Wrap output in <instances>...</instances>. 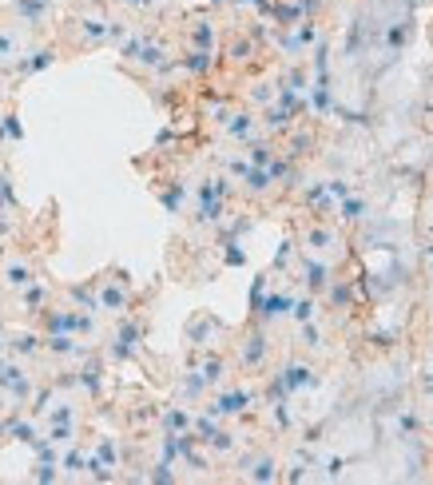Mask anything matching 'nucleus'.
Returning <instances> with one entry per match:
<instances>
[{
    "label": "nucleus",
    "mask_w": 433,
    "mask_h": 485,
    "mask_svg": "<svg viewBox=\"0 0 433 485\" xmlns=\"http://www.w3.org/2000/svg\"><path fill=\"white\" fill-rule=\"evenodd\" d=\"M0 394H9L16 406L32 398V378H28V370H24L16 358H12V362H9V358H0Z\"/></svg>",
    "instance_id": "obj_1"
},
{
    "label": "nucleus",
    "mask_w": 433,
    "mask_h": 485,
    "mask_svg": "<svg viewBox=\"0 0 433 485\" xmlns=\"http://www.w3.org/2000/svg\"><path fill=\"white\" fill-rule=\"evenodd\" d=\"M44 350L56 354V358H80L84 346L76 334H44Z\"/></svg>",
    "instance_id": "obj_8"
},
{
    "label": "nucleus",
    "mask_w": 433,
    "mask_h": 485,
    "mask_svg": "<svg viewBox=\"0 0 433 485\" xmlns=\"http://www.w3.org/2000/svg\"><path fill=\"white\" fill-rule=\"evenodd\" d=\"M330 303L338 306V311H346V306L354 303V291H350V283H334V286H330Z\"/></svg>",
    "instance_id": "obj_35"
},
{
    "label": "nucleus",
    "mask_w": 433,
    "mask_h": 485,
    "mask_svg": "<svg viewBox=\"0 0 433 485\" xmlns=\"http://www.w3.org/2000/svg\"><path fill=\"white\" fill-rule=\"evenodd\" d=\"M16 60V36L0 28V64H12Z\"/></svg>",
    "instance_id": "obj_36"
},
{
    "label": "nucleus",
    "mask_w": 433,
    "mask_h": 485,
    "mask_svg": "<svg viewBox=\"0 0 433 485\" xmlns=\"http://www.w3.org/2000/svg\"><path fill=\"white\" fill-rule=\"evenodd\" d=\"M52 60H56V48H36V52H28V56H16V72L21 76H32V72H44V68H52Z\"/></svg>",
    "instance_id": "obj_12"
},
{
    "label": "nucleus",
    "mask_w": 433,
    "mask_h": 485,
    "mask_svg": "<svg viewBox=\"0 0 433 485\" xmlns=\"http://www.w3.org/2000/svg\"><path fill=\"white\" fill-rule=\"evenodd\" d=\"M274 477H279L274 457H259V462H251V469H247V481H274Z\"/></svg>",
    "instance_id": "obj_23"
},
{
    "label": "nucleus",
    "mask_w": 433,
    "mask_h": 485,
    "mask_svg": "<svg viewBox=\"0 0 433 485\" xmlns=\"http://www.w3.org/2000/svg\"><path fill=\"white\" fill-rule=\"evenodd\" d=\"M247 167H251L247 160H227V172H231L235 179H242V175H247Z\"/></svg>",
    "instance_id": "obj_50"
},
{
    "label": "nucleus",
    "mask_w": 433,
    "mask_h": 485,
    "mask_svg": "<svg viewBox=\"0 0 433 485\" xmlns=\"http://www.w3.org/2000/svg\"><path fill=\"white\" fill-rule=\"evenodd\" d=\"M60 465H64V469H68V474H80L84 465H88V457H84L80 450H68V454L60 457Z\"/></svg>",
    "instance_id": "obj_42"
},
{
    "label": "nucleus",
    "mask_w": 433,
    "mask_h": 485,
    "mask_svg": "<svg viewBox=\"0 0 433 485\" xmlns=\"http://www.w3.org/2000/svg\"><path fill=\"white\" fill-rule=\"evenodd\" d=\"M179 64H183L187 72H191V76H207V72L215 68V60H211V52H207V48H191Z\"/></svg>",
    "instance_id": "obj_21"
},
{
    "label": "nucleus",
    "mask_w": 433,
    "mask_h": 485,
    "mask_svg": "<svg viewBox=\"0 0 433 485\" xmlns=\"http://www.w3.org/2000/svg\"><path fill=\"white\" fill-rule=\"evenodd\" d=\"M314 311H318V306H314V294H310V299H294V303H291L294 323H310V318H314Z\"/></svg>",
    "instance_id": "obj_33"
},
{
    "label": "nucleus",
    "mask_w": 433,
    "mask_h": 485,
    "mask_svg": "<svg viewBox=\"0 0 433 485\" xmlns=\"http://www.w3.org/2000/svg\"><path fill=\"white\" fill-rule=\"evenodd\" d=\"M405 36H410V28H405V24H393V28L386 32V44H390V48H402Z\"/></svg>",
    "instance_id": "obj_44"
},
{
    "label": "nucleus",
    "mask_w": 433,
    "mask_h": 485,
    "mask_svg": "<svg viewBox=\"0 0 433 485\" xmlns=\"http://www.w3.org/2000/svg\"><path fill=\"white\" fill-rule=\"evenodd\" d=\"M279 378H282V386L291 390V394H298V390H306V386H314L318 378H314V370L306 362H286L279 370Z\"/></svg>",
    "instance_id": "obj_7"
},
{
    "label": "nucleus",
    "mask_w": 433,
    "mask_h": 485,
    "mask_svg": "<svg viewBox=\"0 0 433 485\" xmlns=\"http://www.w3.org/2000/svg\"><path fill=\"white\" fill-rule=\"evenodd\" d=\"M203 445H211L215 454H231V450H235V434H227V430H215V434L207 437Z\"/></svg>",
    "instance_id": "obj_34"
},
{
    "label": "nucleus",
    "mask_w": 433,
    "mask_h": 485,
    "mask_svg": "<svg viewBox=\"0 0 433 485\" xmlns=\"http://www.w3.org/2000/svg\"><path fill=\"white\" fill-rule=\"evenodd\" d=\"M223 259H227V267H242V263H247V251H239V247L227 239V255H223Z\"/></svg>",
    "instance_id": "obj_48"
},
{
    "label": "nucleus",
    "mask_w": 433,
    "mask_h": 485,
    "mask_svg": "<svg viewBox=\"0 0 433 485\" xmlns=\"http://www.w3.org/2000/svg\"><path fill=\"white\" fill-rule=\"evenodd\" d=\"M291 294L286 291H271V294H262L259 299V306H254V314H259V326H266V323H274V318H282V314L291 311Z\"/></svg>",
    "instance_id": "obj_6"
},
{
    "label": "nucleus",
    "mask_w": 433,
    "mask_h": 485,
    "mask_svg": "<svg viewBox=\"0 0 433 485\" xmlns=\"http://www.w3.org/2000/svg\"><path fill=\"white\" fill-rule=\"evenodd\" d=\"M76 386H84L91 398H100V390H103V362L100 358H88V366L76 374Z\"/></svg>",
    "instance_id": "obj_15"
},
{
    "label": "nucleus",
    "mask_w": 433,
    "mask_h": 485,
    "mask_svg": "<svg viewBox=\"0 0 433 485\" xmlns=\"http://www.w3.org/2000/svg\"><path fill=\"white\" fill-rule=\"evenodd\" d=\"M362 215H366V199H354V195L338 199V219L342 223H358Z\"/></svg>",
    "instance_id": "obj_25"
},
{
    "label": "nucleus",
    "mask_w": 433,
    "mask_h": 485,
    "mask_svg": "<svg viewBox=\"0 0 433 485\" xmlns=\"http://www.w3.org/2000/svg\"><path fill=\"white\" fill-rule=\"evenodd\" d=\"M4 211H16V191H12V175L0 172V215Z\"/></svg>",
    "instance_id": "obj_30"
},
{
    "label": "nucleus",
    "mask_w": 433,
    "mask_h": 485,
    "mask_svg": "<svg viewBox=\"0 0 433 485\" xmlns=\"http://www.w3.org/2000/svg\"><path fill=\"white\" fill-rule=\"evenodd\" d=\"M262 128H266L271 135H286V132L294 128V116H291L286 108H282V104H274V108L262 111Z\"/></svg>",
    "instance_id": "obj_16"
},
{
    "label": "nucleus",
    "mask_w": 433,
    "mask_h": 485,
    "mask_svg": "<svg viewBox=\"0 0 433 485\" xmlns=\"http://www.w3.org/2000/svg\"><path fill=\"white\" fill-rule=\"evenodd\" d=\"M211 4H215V9H219V4H231V0H211Z\"/></svg>",
    "instance_id": "obj_54"
},
{
    "label": "nucleus",
    "mask_w": 433,
    "mask_h": 485,
    "mask_svg": "<svg viewBox=\"0 0 433 485\" xmlns=\"http://www.w3.org/2000/svg\"><path fill=\"white\" fill-rule=\"evenodd\" d=\"M254 100H259V104H271V88H266V84H259V88H254Z\"/></svg>",
    "instance_id": "obj_52"
},
{
    "label": "nucleus",
    "mask_w": 433,
    "mask_h": 485,
    "mask_svg": "<svg viewBox=\"0 0 433 485\" xmlns=\"http://www.w3.org/2000/svg\"><path fill=\"white\" fill-rule=\"evenodd\" d=\"M0 123H4V132H9L12 143L24 140V128H21V120H16V111H4V116H0Z\"/></svg>",
    "instance_id": "obj_37"
},
{
    "label": "nucleus",
    "mask_w": 433,
    "mask_h": 485,
    "mask_svg": "<svg viewBox=\"0 0 433 485\" xmlns=\"http://www.w3.org/2000/svg\"><path fill=\"white\" fill-rule=\"evenodd\" d=\"M32 279H36V271H32L28 263H21V259H9V263L0 267V283L12 286V291H21V286H28Z\"/></svg>",
    "instance_id": "obj_9"
},
{
    "label": "nucleus",
    "mask_w": 433,
    "mask_h": 485,
    "mask_svg": "<svg viewBox=\"0 0 433 485\" xmlns=\"http://www.w3.org/2000/svg\"><path fill=\"white\" fill-rule=\"evenodd\" d=\"M48 402H52V386H44L40 394H32V410L36 414H48Z\"/></svg>",
    "instance_id": "obj_47"
},
{
    "label": "nucleus",
    "mask_w": 433,
    "mask_h": 485,
    "mask_svg": "<svg viewBox=\"0 0 433 485\" xmlns=\"http://www.w3.org/2000/svg\"><path fill=\"white\" fill-rule=\"evenodd\" d=\"M271 358V342H266V330L262 326H254L247 338H242V354H239V362L247 366V370H259L262 362Z\"/></svg>",
    "instance_id": "obj_5"
},
{
    "label": "nucleus",
    "mask_w": 433,
    "mask_h": 485,
    "mask_svg": "<svg viewBox=\"0 0 433 485\" xmlns=\"http://www.w3.org/2000/svg\"><path fill=\"white\" fill-rule=\"evenodd\" d=\"M291 255H294V242L286 239V242L279 247V255H274V271H286V263H291Z\"/></svg>",
    "instance_id": "obj_46"
},
{
    "label": "nucleus",
    "mask_w": 433,
    "mask_h": 485,
    "mask_svg": "<svg viewBox=\"0 0 433 485\" xmlns=\"http://www.w3.org/2000/svg\"><path fill=\"white\" fill-rule=\"evenodd\" d=\"M191 44H195V48H207V52H211V48H215V24H207V21L195 24V28H191Z\"/></svg>",
    "instance_id": "obj_28"
},
{
    "label": "nucleus",
    "mask_w": 433,
    "mask_h": 485,
    "mask_svg": "<svg viewBox=\"0 0 433 485\" xmlns=\"http://www.w3.org/2000/svg\"><path fill=\"white\" fill-rule=\"evenodd\" d=\"M159 199H163V207H167V211H179V207H183V183H171V187H167Z\"/></svg>",
    "instance_id": "obj_38"
},
{
    "label": "nucleus",
    "mask_w": 433,
    "mask_h": 485,
    "mask_svg": "<svg viewBox=\"0 0 433 485\" xmlns=\"http://www.w3.org/2000/svg\"><path fill=\"white\" fill-rule=\"evenodd\" d=\"M143 40H147V36H128V40H123V48H120V56H123L128 64H135V56H140Z\"/></svg>",
    "instance_id": "obj_41"
},
{
    "label": "nucleus",
    "mask_w": 433,
    "mask_h": 485,
    "mask_svg": "<svg viewBox=\"0 0 433 485\" xmlns=\"http://www.w3.org/2000/svg\"><path fill=\"white\" fill-rule=\"evenodd\" d=\"M40 4H52V0H40Z\"/></svg>",
    "instance_id": "obj_56"
},
{
    "label": "nucleus",
    "mask_w": 433,
    "mask_h": 485,
    "mask_svg": "<svg viewBox=\"0 0 433 485\" xmlns=\"http://www.w3.org/2000/svg\"><path fill=\"white\" fill-rule=\"evenodd\" d=\"M286 135H291V143H286V152H282V155H286V160H306L310 147H314V132H294V128H291Z\"/></svg>",
    "instance_id": "obj_20"
},
{
    "label": "nucleus",
    "mask_w": 433,
    "mask_h": 485,
    "mask_svg": "<svg viewBox=\"0 0 433 485\" xmlns=\"http://www.w3.org/2000/svg\"><path fill=\"white\" fill-rule=\"evenodd\" d=\"M279 44L291 52V56H294V52H303V48H310V44H318V24H314V21H303L298 28H294V36H282Z\"/></svg>",
    "instance_id": "obj_10"
},
{
    "label": "nucleus",
    "mask_w": 433,
    "mask_h": 485,
    "mask_svg": "<svg viewBox=\"0 0 433 485\" xmlns=\"http://www.w3.org/2000/svg\"><path fill=\"white\" fill-rule=\"evenodd\" d=\"M254 128H259V120H254L251 111H239V116H227V135L231 140H254Z\"/></svg>",
    "instance_id": "obj_17"
},
{
    "label": "nucleus",
    "mask_w": 433,
    "mask_h": 485,
    "mask_svg": "<svg viewBox=\"0 0 433 485\" xmlns=\"http://www.w3.org/2000/svg\"><path fill=\"white\" fill-rule=\"evenodd\" d=\"M16 16H21L28 28H44V16H48V4L40 0H16Z\"/></svg>",
    "instance_id": "obj_18"
},
{
    "label": "nucleus",
    "mask_w": 433,
    "mask_h": 485,
    "mask_svg": "<svg viewBox=\"0 0 433 485\" xmlns=\"http://www.w3.org/2000/svg\"><path fill=\"white\" fill-rule=\"evenodd\" d=\"M68 299H72V303H80L84 311H100V299H96L91 286H68Z\"/></svg>",
    "instance_id": "obj_29"
},
{
    "label": "nucleus",
    "mask_w": 433,
    "mask_h": 485,
    "mask_svg": "<svg viewBox=\"0 0 433 485\" xmlns=\"http://www.w3.org/2000/svg\"><path fill=\"white\" fill-rule=\"evenodd\" d=\"M96 299H100V311L123 314V311L131 306V286H128V279L116 271V279H103V283L96 286Z\"/></svg>",
    "instance_id": "obj_2"
},
{
    "label": "nucleus",
    "mask_w": 433,
    "mask_h": 485,
    "mask_svg": "<svg viewBox=\"0 0 433 485\" xmlns=\"http://www.w3.org/2000/svg\"><path fill=\"white\" fill-rule=\"evenodd\" d=\"M163 430H167V434H183V430H191V418H187V410H179V406H175V410H167V414H163Z\"/></svg>",
    "instance_id": "obj_26"
},
{
    "label": "nucleus",
    "mask_w": 433,
    "mask_h": 485,
    "mask_svg": "<svg viewBox=\"0 0 433 485\" xmlns=\"http://www.w3.org/2000/svg\"><path fill=\"white\" fill-rule=\"evenodd\" d=\"M32 477H36V481H56V477H60L56 474V462H40L36 469H32Z\"/></svg>",
    "instance_id": "obj_45"
},
{
    "label": "nucleus",
    "mask_w": 433,
    "mask_h": 485,
    "mask_svg": "<svg viewBox=\"0 0 433 485\" xmlns=\"http://www.w3.org/2000/svg\"><path fill=\"white\" fill-rule=\"evenodd\" d=\"M76 437V425H48V442L52 445H64V442H72Z\"/></svg>",
    "instance_id": "obj_40"
},
{
    "label": "nucleus",
    "mask_w": 433,
    "mask_h": 485,
    "mask_svg": "<svg viewBox=\"0 0 433 485\" xmlns=\"http://www.w3.org/2000/svg\"><path fill=\"white\" fill-rule=\"evenodd\" d=\"M140 342H143V323H131V318H123L120 330H116V342H111V358H116V362H128V358H135V354H140Z\"/></svg>",
    "instance_id": "obj_3"
},
{
    "label": "nucleus",
    "mask_w": 433,
    "mask_h": 485,
    "mask_svg": "<svg viewBox=\"0 0 433 485\" xmlns=\"http://www.w3.org/2000/svg\"><path fill=\"white\" fill-rule=\"evenodd\" d=\"M242 187H247V195H266L274 187L271 172L266 167H247V175H242Z\"/></svg>",
    "instance_id": "obj_19"
},
{
    "label": "nucleus",
    "mask_w": 433,
    "mask_h": 485,
    "mask_svg": "<svg viewBox=\"0 0 433 485\" xmlns=\"http://www.w3.org/2000/svg\"><path fill=\"white\" fill-rule=\"evenodd\" d=\"M223 370H227V362H223L219 354H207V358L199 362V374L207 378V386H219L223 382Z\"/></svg>",
    "instance_id": "obj_24"
},
{
    "label": "nucleus",
    "mask_w": 433,
    "mask_h": 485,
    "mask_svg": "<svg viewBox=\"0 0 433 485\" xmlns=\"http://www.w3.org/2000/svg\"><path fill=\"white\" fill-rule=\"evenodd\" d=\"M48 299H52V291L40 279H32L28 286H21V303H24V311H32V314H40L44 306H48Z\"/></svg>",
    "instance_id": "obj_13"
},
{
    "label": "nucleus",
    "mask_w": 433,
    "mask_h": 485,
    "mask_svg": "<svg viewBox=\"0 0 433 485\" xmlns=\"http://www.w3.org/2000/svg\"><path fill=\"white\" fill-rule=\"evenodd\" d=\"M306 247H334V231H326V227L306 231Z\"/></svg>",
    "instance_id": "obj_39"
},
{
    "label": "nucleus",
    "mask_w": 433,
    "mask_h": 485,
    "mask_svg": "<svg viewBox=\"0 0 433 485\" xmlns=\"http://www.w3.org/2000/svg\"><path fill=\"white\" fill-rule=\"evenodd\" d=\"M251 402H254L251 390H223V394L207 406V414H211V418H239V414H247V406H251Z\"/></svg>",
    "instance_id": "obj_4"
},
{
    "label": "nucleus",
    "mask_w": 433,
    "mask_h": 485,
    "mask_svg": "<svg viewBox=\"0 0 433 485\" xmlns=\"http://www.w3.org/2000/svg\"><path fill=\"white\" fill-rule=\"evenodd\" d=\"M274 143H266V140H247V163L251 167H266V163L274 160Z\"/></svg>",
    "instance_id": "obj_22"
},
{
    "label": "nucleus",
    "mask_w": 433,
    "mask_h": 485,
    "mask_svg": "<svg viewBox=\"0 0 433 485\" xmlns=\"http://www.w3.org/2000/svg\"><path fill=\"white\" fill-rule=\"evenodd\" d=\"M425 259H433V242H429V247H425Z\"/></svg>",
    "instance_id": "obj_53"
},
{
    "label": "nucleus",
    "mask_w": 433,
    "mask_h": 485,
    "mask_svg": "<svg viewBox=\"0 0 433 485\" xmlns=\"http://www.w3.org/2000/svg\"><path fill=\"white\" fill-rule=\"evenodd\" d=\"M251 52H254V40H251V36H239V40H231L227 56H231L235 64H247V60H251Z\"/></svg>",
    "instance_id": "obj_31"
},
{
    "label": "nucleus",
    "mask_w": 433,
    "mask_h": 485,
    "mask_svg": "<svg viewBox=\"0 0 433 485\" xmlns=\"http://www.w3.org/2000/svg\"><path fill=\"white\" fill-rule=\"evenodd\" d=\"M96 462L100 465H108V469H116V465H120V454H116V442H111V437H100V445H96Z\"/></svg>",
    "instance_id": "obj_27"
},
{
    "label": "nucleus",
    "mask_w": 433,
    "mask_h": 485,
    "mask_svg": "<svg viewBox=\"0 0 433 485\" xmlns=\"http://www.w3.org/2000/svg\"><path fill=\"white\" fill-rule=\"evenodd\" d=\"M314 72H318V76H330V48H326V44L314 48Z\"/></svg>",
    "instance_id": "obj_43"
},
{
    "label": "nucleus",
    "mask_w": 433,
    "mask_h": 485,
    "mask_svg": "<svg viewBox=\"0 0 433 485\" xmlns=\"http://www.w3.org/2000/svg\"><path fill=\"white\" fill-rule=\"evenodd\" d=\"M48 425H76V406H72V402H60V406L48 414Z\"/></svg>",
    "instance_id": "obj_32"
},
{
    "label": "nucleus",
    "mask_w": 433,
    "mask_h": 485,
    "mask_svg": "<svg viewBox=\"0 0 433 485\" xmlns=\"http://www.w3.org/2000/svg\"><path fill=\"white\" fill-rule=\"evenodd\" d=\"M4 346L12 350V358H36L44 350V338L40 334H12V338H4Z\"/></svg>",
    "instance_id": "obj_14"
},
{
    "label": "nucleus",
    "mask_w": 433,
    "mask_h": 485,
    "mask_svg": "<svg viewBox=\"0 0 433 485\" xmlns=\"http://www.w3.org/2000/svg\"><path fill=\"white\" fill-rule=\"evenodd\" d=\"M342 469H346V462H342V457H330V462H326V477H338Z\"/></svg>",
    "instance_id": "obj_51"
},
{
    "label": "nucleus",
    "mask_w": 433,
    "mask_h": 485,
    "mask_svg": "<svg viewBox=\"0 0 433 485\" xmlns=\"http://www.w3.org/2000/svg\"><path fill=\"white\" fill-rule=\"evenodd\" d=\"M303 283L310 294L326 291V286H330V267L318 263V259H303Z\"/></svg>",
    "instance_id": "obj_11"
},
{
    "label": "nucleus",
    "mask_w": 433,
    "mask_h": 485,
    "mask_svg": "<svg viewBox=\"0 0 433 485\" xmlns=\"http://www.w3.org/2000/svg\"><path fill=\"white\" fill-rule=\"evenodd\" d=\"M0 346H4V330H0Z\"/></svg>",
    "instance_id": "obj_55"
},
{
    "label": "nucleus",
    "mask_w": 433,
    "mask_h": 485,
    "mask_svg": "<svg viewBox=\"0 0 433 485\" xmlns=\"http://www.w3.org/2000/svg\"><path fill=\"white\" fill-rule=\"evenodd\" d=\"M326 191H330V199H346V195H354L346 179H330V183H326Z\"/></svg>",
    "instance_id": "obj_49"
}]
</instances>
